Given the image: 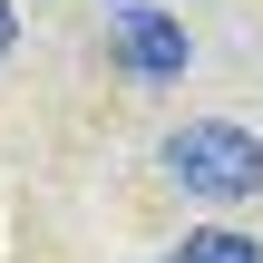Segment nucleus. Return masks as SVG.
Instances as JSON below:
<instances>
[{"label":"nucleus","instance_id":"f257e3e1","mask_svg":"<svg viewBox=\"0 0 263 263\" xmlns=\"http://www.w3.org/2000/svg\"><path fill=\"white\" fill-rule=\"evenodd\" d=\"M166 176L205 205H244V195H263V137L234 117H195L166 137Z\"/></svg>","mask_w":263,"mask_h":263},{"label":"nucleus","instance_id":"7ed1b4c3","mask_svg":"<svg viewBox=\"0 0 263 263\" xmlns=\"http://www.w3.org/2000/svg\"><path fill=\"white\" fill-rule=\"evenodd\" d=\"M166 263H263V244H244V234H224V224H205V234H185Z\"/></svg>","mask_w":263,"mask_h":263},{"label":"nucleus","instance_id":"f03ea898","mask_svg":"<svg viewBox=\"0 0 263 263\" xmlns=\"http://www.w3.org/2000/svg\"><path fill=\"white\" fill-rule=\"evenodd\" d=\"M117 59H127L137 78H176V68H185V29H176L166 10H127V20H117Z\"/></svg>","mask_w":263,"mask_h":263},{"label":"nucleus","instance_id":"20e7f679","mask_svg":"<svg viewBox=\"0 0 263 263\" xmlns=\"http://www.w3.org/2000/svg\"><path fill=\"white\" fill-rule=\"evenodd\" d=\"M10 39H20V20H10V0H0V59H10Z\"/></svg>","mask_w":263,"mask_h":263}]
</instances>
